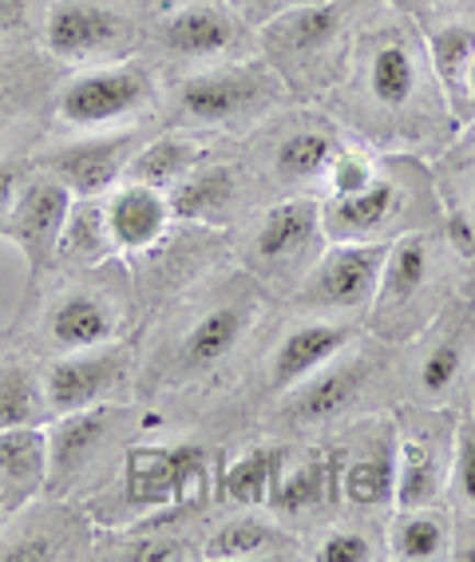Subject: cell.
Wrapping results in <instances>:
<instances>
[{
    "label": "cell",
    "instance_id": "52a82bcc",
    "mask_svg": "<svg viewBox=\"0 0 475 562\" xmlns=\"http://www.w3.org/2000/svg\"><path fill=\"white\" fill-rule=\"evenodd\" d=\"M285 100V80L270 60H223L191 68L171 91V120L182 131H242L273 115Z\"/></svg>",
    "mask_w": 475,
    "mask_h": 562
},
{
    "label": "cell",
    "instance_id": "4dcf8cb0",
    "mask_svg": "<svg viewBox=\"0 0 475 562\" xmlns=\"http://www.w3.org/2000/svg\"><path fill=\"white\" fill-rule=\"evenodd\" d=\"M455 519L444 503L432 507H393L385 519V554L400 562H440L452 559Z\"/></svg>",
    "mask_w": 475,
    "mask_h": 562
},
{
    "label": "cell",
    "instance_id": "e575fe53",
    "mask_svg": "<svg viewBox=\"0 0 475 562\" xmlns=\"http://www.w3.org/2000/svg\"><path fill=\"white\" fill-rule=\"evenodd\" d=\"M91 559H115V562H191L203 559V547L179 531H162L159 522H123L120 531L100 535Z\"/></svg>",
    "mask_w": 475,
    "mask_h": 562
},
{
    "label": "cell",
    "instance_id": "ac0fdd59",
    "mask_svg": "<svg viewBox=\"0 0 475 562\" xmlns=\"http://www.w3.org/2000/svg\"><path fill=\"white\" fill-rule=\"evenodd\" d=\"M155 48L174 64L206 68L223 60H246L258 52L253 24H246L226 0H191L159 16L151 32Z\"/></svg>",
    "mask_w": 475,
    "mask_h": 562
},
{
    "label": "cell",
    "instance_id": "9a60e30c",
    "mask_svg": "<svg viewBox=\"0 0 475 562\" xmlns=\"http://www.w3.org/2000/svg\"><path fill=\"white\" fill-rule=\"evenodd\" d=\"M396 420V507H432L448 499L452 480L455 420L448 412L420 404Z\"/></svg>",
    "mask_w": 475,
    "mask_h": 562
},
{
    "label": "cell",
    "instance_id": "f1b7e54d",
    "mask_svg": "<svg viewBox=\"0 0 475 562\" xmlns=\"http://www.w3.org/2000/svg\"><path fill=\"white\" fill-rule=\"evenodd\" d=\"M120 258L103 194H76L56 238V270H95Z\"/></svg>",
    "mask_w": 475,
    "mask_h": 562
},
{
    "label": "cell",
    "instance_id": "f6af8a7d",
    "mask_svg": "<svg viewBox=\"0 0 475 562\" xmlns=\"http://www.w3.org/2000/svg\"><path fill=\"white\" fill-rule=\"evenodd\" d=\"M464 103H467V120L475 115V60L467 68V80H464Z\"/></svg>",
    "mask_w": 475,
    "mask_h": 562
},
{
    "label": "cell",
    "instance_id": "7a4b0ae2",
    "mask_svg": "<svg viewBox=\"0 0 475 562\" xmlns=\"http://www.w3.org/2000/svg\"><path fill=\"white\" fill-rule=\"evenodd\" d=\"M262 313L265 285L258 278L246 270L211 278V285L191 290V297L179 302L151 357L139 364V384L147 381L155 392H174L214 381L246 349Z\"/></svg>",
    "mask_w": 475,
    "mask_h": 562
},
{
    "label": "cell",
    "instance_id": "5bb4252c",
    "mask_svg": "<svg viewBox=\"0 0 475 562\" xmlns=\"http://www.w3.org/2000/svg\"><path fill=\"white\" fill-rule=\"evenodd\" d=\"M139 24L120 0H52L44 9L41 41L56 64H112L139 48Z\"/></svg>",
    "mask_w": 475,
    "mask_h": 562
},
{
    "label": "cell",
    "instance_id": "83f0119b",
    "mask_svg": "<svg viewBox=\"0 0 475 562\" xmlns=\"http://www.w3.org/2000/svg\"><path fill=\"white\" fill-rule=\"evenodd\" d=\"M337 448L333 452H302L285 456L278 487L265 512L278 519H321L329 507L341 503V480H337Z\"/></svg>",
    "mask_w": 475,
    "mask_h": 562
},
{
    "label": "cell",
    "instance_id": "ab89813d",
    "mask_svg": "<svg viewBox=\"0 0 475 562\" xmlns=\"http://www.w3.org/2000/svg\"><path fill=\"white\" fill-rule=\"evenodd\" d=\"M44 29V12L36 0H0V48L32 41Z\"/></svg>",
    "mask_w": 475,
    "mask_h": 562
},
{
    "label": "cell",
    "instance_id": "b9f144b4",
    "mask_svg": "<svg viewBox=\"0 0 475 562\" xmlns=\"http://www.w3.org/2000/svg\"><path fill=\"white\" fill-rule=\"evenodd\" d=\"M226 4H230L246 24H253V29H262V24H270L273 16H282V12L290 9V0H226Z\"/></svg>",
    "mask_w": 475,
    "mask_h": 562
},
{
    "label": "cell",
    "instance_id": "d590c367",
    "mask_svg": "<svg viewBox=\"0 0 475 562\" xmlns=\"http://www.w3.org/2000/svg\"><path fill=\"white\" fill-rule=\"evenodd\" d=\"M48 392H44V369L29 357H0V432L4 428H29V424H48Z\"/></svg>",
    "mask_w": 475,
    "mask_h": 562
},
{
    "label": "cell",
    "instance_id": "277c9868",
    "mask_svg": "<svg viewBox=\"0 0 475 562\" xmlns=\"http://www.w3.org/2000/svg\"><path fill=\"white\" fill-rule=\"evenodd\" d=\"M325 238L329 241H396L400 234L440 226V199L432 175L412 155L381 159L376 175L361 191L321 199Z\"/></svg>",
    "mask_w": 475,
    "mask_h": 562
},
{
    "label": "cell",
    "instance_id": "8d00e7d4",
    "mask_svg": "<svg viewBox=\"0 0 475 562\" xmlns=\"http://www.w3.org/2000/svg\"><path fill=\"white\" fill-rule=\"evenodd\" d=\"M309 559L314 562H376L388 559L385 554V535H373L364 527H325L321 535L309 547Z\"/></svg>",
    "mask_w": 475,
    "mask_h": 562
},
{
    "label": "cell",
    "instance_id": "e0dca14e",
    "mask_svg": "<svg viewBox=\"0 0 475 562\" xmlns=\"http://www.w3.org/2000/svg\"><path fill=\"white\" fill-rule=\"evenodd\" d=\"M341 507L369 519H388L396 507V420L385 412H369L353 420L337 448Z\"/></svg>",
    "mask_w": 475,
    "mask_h": 562
},
{
    "label": "cell",
    "instance_id": "836d02e7",
    "mask_svg": "<svg viewBox=\"0 0 475 562\" xmlns=\"http://www.w3.org/2000/svg\"><path fill=\"white\" fill-rule=\"evenodd\" d=\"M282 443H250L238 456L223 463L218 472V499L234 503V507H253V512H265L273 499V487H278V475H282L285 463Z\"/></svg>",
    "mask_w": 475,
    "mask_h": 562
},
{
    "label": "cell",
    "instance_id": "d4e9b609",
    "mask_svg": "<svg viewBox=\"0 0 475 562\" xmlns=\"http://www.w3.org/2000/svg\"><path fill=\"white\" fill-rule=\"evenodd\" d=\"M174 222L182 226H203V231H230L234 222L246 214L250 187L246 175L234 162H199L171 194Z\"/></svg>",
    "mask_w": 475,
    "mask_h": 562
},
{
    "label": "cell",
    "instance_id": "7bdbcfd3",
    "mask_svg": "<svg viewBox=\"0 0 475 562\" xmlns=\"http://www.w3.org/2000/svg\"><path fill=\"white\" fill-rule=\"evenodd\" d=\"M452 559H460V562H475V515H464V519H455Z\"/></svg>",
    "mask_w": 475,
    "mask_h": 562
},
{
    "label": "cell",
    "instance_id": "60d3db41",
    "mask_svg": "<svg viewBox=\"0 0 475 562\" xmlns=\"http://www.w3.org/2000/svg\"><path fill=\"white\" fill-rule=\"evenodd\" d=\"M32 159H21V155H0V222L9 218L12 202H16V191L21 182L29 179Z\"/></svg>",
    "mask_w": 475,
    "mask_h": 562
},
{
    "label": "cell",
    "instance_id": "7dc6e473",
    "mask_svg": "<svg viewBox=\"0 0 475 562\" xmlns=\"http://www.w3.org/2000/svg\"><path fill=\"white\" fill-rule=\"evenodd\" d=\"M294 4H329V0H290V9H294Z\"/></svg>",
    "mask_w": 475,
    "mask_h": 562
},
{
    "label": "cell",
    "instance_id": "f35d334b",
    "mask_svg": "<svg viewBox=\"0 0 475 562\" xmlns=\"http://www.w3.org/2000/svg\"><path fill=\"white\" fill-rule=\"evenodd\" d=\"M376 167H381V159H376L373 151L344 143L341 151H337L333 167H329V175H325V182H321V199H341V194L361 191L364 182L376 175Z\"/></svg>",
    "mask_w": 475,
    "mask_h": 562
},
{
    "label": "cell",
    "instance_id": "3957f363",
    "mask_svg": "<svg viewBox=\"0 0 475 562\" xmlns=\"http://www.w3.org/2000/svg\"><path fill=\"white\" fill-rule=\"evenodd\" d=\"M452 258L455 250L444 226H428V231L400 234L396 241H388L381 285L369 310V329L376 341L408 345L425 337L428 325L452 302V290H448Z\"/></svg>",
    "mask_w": 475,
    "mask_h": 562
},
{
    "label": "cell",
    "instance_id": "bcb514c9",
    "mask_svg": "<svg viewBox=\"0 0 475 562\" xmlns=\"http://www.w3.org/2000/svg\"><path fill=\"white\" fill-rule=\"evenodd\" d=\"M400 9H428V4H444V0H396Z\"/></svg>",
    "mask_w": 475,
    "mask_h": 562
},
{
    "label": "cell",
    "instance_id": "4fadbf2b",
    "mask_svg": "<svg viewBox=\"0 0 475 562\" xmlns=\"http://www.w3.org/2000/svg\"><path fill=\"white\" fill-rule=\"evenodd\" d=\"M388 246L381 241H329L321 258L309 266L290 305L302 317H333V322H369Z\"/></svg>",
    "mask_w": 475,
    "mask_h": 562
},
{
    "label": "cell",
    "instance_id": "681fc988",
    "mask_svg": "<svg viewBox=\"0 0 475 562\" xmlns=\"http://www.w3.org/2000/svg\"><path fill=\"white\" fill-rule=\"evenodd\" d=\"M472 202H475V171H472Z\"/></svg>",
    "mask_w": 475,
    "mask_h": 562
},
{
    "label": "cell",
    "instance_id": "5b68a950",
    "mask_svg": "<svg viewBox=\"0 0 475 562\" xmlns=\"http://www.w3.org/2000/svg\"><path fill=\"white\" fill-rule=\"evenodd\" d=\"M132 310L135 293L123 258L95 270H64V281L44 293V305L36 313V341L48 357L123 341Z\"/></svg>",
    "mask_w": 475,
    "mask_h": 562
},
{
    "label": "cell",
    "instance_id": "8992f818",
    "mask_svg": "<svg viewBox=\"0 0 475 562\" xmlns=\"http://www.w3.org/2000/svg\"><path fill=\"white\" fill-rule=\"evenodd\" d=\"M139 416L120 404L64 412L48 420V487L44 495L80 499V495H103L120 480L123 456L135 443Z\"/></svg>",
    "mask_w": 475,
    "mask_h": 562
},
{
    "label": "cell",
    "instance_id": "cb8c5ba5",
    "mask_svg": "<svg viewBox=\"0 0 475 562\" xmlns=\"http://www.w3.org/2000/svg\"><path fill=\"white\" fill-rule=\"evenodd\" d=\"M416 24H420L428 60H432V71H436V80H440L448 108H452L455 120H467L464 80L475 60V0L428 4V12Z\"/></svg>",
    "mask_w": 475,
    "mask_h": 562
},
{
    "label": "cell",
    "instance_id": "8fae6325",
    "mask_svg": "<svg viewBox=\"0 0 475 562\" xmlns=\"http://www.w3.org/2000/svg\"><path fill=\"white\" fill-rule=\"evenodd\" d=\"M353 0H329V4H294L282 16L262 24L265 60L278 68L285 88H314L329 80V68L349 56V36H353Z\"/></svg>",
    "mask_w": 475,
    "mask_h": 562
},
{
    "label": "cell",
    "instance_id": "603a6c76",
    "mask_svg": "<svg viewBox=\"0 0 475 562\" xmlns=\"http://www.w3.org/2000/svg\"><path fill=\"white\" fill-rule=\"evenodd\" d=\"M364 337L361 322H333V317H297L290 329L273 341L270 361H265V392L273 401L285 396L290 389L314 376L317 369L333 361L353 341Z\"/></svg>",
    "mask_w": 475,
    "mask_h": 562
},
{
    "label": "cell",
    "instance_id": "ee69618b",
    "mask_svg": "<svg viewBox=\"0 0 475 562\" xmlns=\"http://www.w3.org/2000/svg\"><path fill=\"white\" fill-rule=\"evenodd\" d=\"M24 108H29V100H24V83H21V88H12L9 76H0V131L9 127L12 115H16V111H24Z\"/></svg>",
    "mask_w": 475,
    "mask_h": 562
},
{
    "label": "cell",
    "instance_id": "74e56055",
    "mask_svg": "<svg viewBox=\"0 0 475 562\" xmlns=\"http://www.w3.org/2000/svg\"><path fill=\"white\" fill-rule=\"evenodd\" d=\"M448 499L455 512L475 515V416H455V443H452V480Z\"/></svg>",
    "mask_w": 475,
    "mask_h": 562
},
{
    "label": "cell",
    "instance_id": "ba28073f",
    "mask_svg": "<svg viewBox=\"0 0 475 562\" xmlns=\"http://www.w3.org/2000/svg\"><path fill=\"white\" fill-rule=\"evenodd\" d=\"M388 381V352L385 341L361 337L333 361L305 376L297 389L278 396V416L290 432H325V428H344L349 420H361L376 412L381 392Z\"/></svg>",
    "mask_w": 475,
    "mask_h": 562
},
{
    "label": "cell",
    "instance_id": "30bf717a",
    "mask_svg": "<svg viewBox=\"0 0 475 562\" xmlns=\"http://www.w3.org/2000/svg\"><path fill=\"white\" fill-rule=\"evenodd\" d=\"M159 108V76L143 60L91 64L60 83L52 100V127L83 135V131H112L143 123Z\"/></svg>",
    "mask_w": 475,
    "mask_h": 562
},
{
    "label": "cell",
    "instance_id": "4316f807",
    "mask_svg": "<svg viewBox=\"0 0 475 562\" xmlns=\"http://www.w3.org/2000/svg\"><path fill=\"white\" fill-rule=\"evenodd\" d=\"M103 199H108V226H112L120 258H143V254L155 250L171 234L174 226L171 199L162 191H155V187L123 179Z\"/></svg>",
    "mask_w": 475,
    "mask_h": 562
},
{
    "label": "cell",
    "instance_id": "484cf974",
    "mask_svg": "<svg viewBox=\"0 0 475 562\" xmlns=\"http://www.w3.org/2000/svg\"><path fill=\"white\" fill-rule=\"evenodd\" d=\"M467 349H472V322H467V305L448 302V310L428 325L425 352L416 357L412 369V392L420 404H448L460 389L464 376Z\"/></svg>",
    "mask_w": 475,
    "mask_h": 562
},
{
    "label": "cell",
    "instance_id": "9c48e42d",
    "mask_svg": "<svg viewBox=\"0 0 475 562\" xmlns=\"http://www.w3.org/2000/svg\"><path fill=\"white\" fill-rule=\"evenodd\" d=\"M329 246L317 194H285L258 211L242 238V270L265 285V293H290L302 285L321 250Z\"/></svg>",
    "mask_w": 475,
    "mask_h": 562
},
{
    "label": "cell",
    "instance_id": "6da1fadb",
    "mask_svg": "<svg viewBox=\"0 0 475 562\" xmlns=\"http://www.w3.org/2000/svg\"><path fill=\"white\" fill-rule=\"evenodd\" d=\"M344 108L349 120L376 143L425 147L440 139V123L452 115V108L428 60L420 24L405 9L376 12L373 21L357 29L349 48Z\"/></svg>",
    "mask_w": 475,
    "mask_h": 562
},
{
    "label": "cell",
    "instance_id": "c3c4849f",
    "mask_svg": "<svg viewBox=\"0 0 475 562\" xmlns=\"http://www.w3.org/2000/svg\"><path fill=\"white\" fill-rule=\"evenodd\" d=\"M9 519V503H4V495H0V522Z\"/></svg>",
    "mask_w": 475,
    "mask_h": 562
},
{
    "label": "cell",
    "instance_id": "f546056e",
    "mask_svg": "<svg viewBox=\"0 0 475 562\" xmlns=\"http://www.w3.org/2000/svg\"><path fill=\"white\" fill-rule=\"evenodd\" d=\"M48 487V424L0 432V495L16 512Z\"/></svg>",
    "mask_w": 475,
    "mask_h": 562
},
{
    "label": "cell",
    "instance_id": "7402d4cb",
    "mask_svg": "<svg viewBox=\"0 0 475 562\" xmlns=\"http://www.w3.org/2000/svg\"><path fill=\"white\" fill-rule=\"evenodd\" d=\"M71 199L76 194L56 175L41 171L32 162V171L21 182V191H16L9 218L0 222V238H9L24 254V261H29L32 290L41 285V278H48L56 270V238H60V226L68 218Z\"/></svg>",
    "mask_w": 475,
    "mask_h": 562
},
{
    "label": "cell",
    "instance_id": "2e32d148",
    "mask_svg": "<svg viewBox=\"0 0 475 562\" xmlns=\"http://www.w3.org/2000/svg\"><path fill=\"white\" fill-rule=\"evenodd\" d=\"M95 522L71 499L36 495L0 522V562H60L91 559Z\"/></svg>",
    "mask_w": 475,
    "mask_h": 562
},
{
    "label": "cell",
    "instance_id": "d6986e66",
    "mask_svg": "<svg viewBox=\"0 0 475 562\" xmlns=\"http://www.w3.org/2000/svg\"><path fill=\"white\" fill-rule=\"evenodd\" d=\"M41 369L52 416H64V412L127 401L139 361H135V349L127 341H112L95 345V349L56 352Z\"/></svg>",
    "mask_w": 475,
    "mask_h": 562
},
{
    "label": "cell",
    "instance_id": "1f68e13d",
    "mask_svg": "<svg viewBox=\"0 0 475 562\" xmlns=\"http://www.w3.org/2000/svg\"><path fill=\"white\" fill-rule=\"evenodd\" d=\"M297 551V535L285 531L270 515H258L246 507V515H234L223 527H214L203 539V559H290Z\"/></svg>",
    "mask_w": 475,
    "mask_h": 562
},
{
    "label": "cell",
    "instance_id": "44dd1931",
    "mask_svg": "<svg viewBox=\"0 0 475 562\" xmlns=\"http://www.w3.org/2000/svg\"><path fill=\"white\" fill-rule=\"evenodd\" d=\"M147 139L151 135L139 123L112 131H83V135H68V139L44 147L32 162L41 171L56 175L71 194H108L127 179V167Z\"/></svg>",
    "mask_w": 475,
    "mask_h": 562
},
{
    "label": "cell",
    "instance_id": "d6a6232c",
    "mask_svg": "<svg viewBox=\"0 0 475 562\" xmlns=\"http://www.w3.org/2000/svg\"><path fill=\"white\" fill-rule=\"evenodd\" d=\"M206 159V139L194 135V131H162L151 135L135 151L132 167H127V182H143V187H155V191L171 194L186 175Z\"/></svg>",
    "mask_w": 475,
    "mask_h": 562
},
{
    "label": "cell",
    "instance_id": "ffe728a7",
    "mask_svg": "<svg viewBox=\"0 0 475 562\" xmlns=\"http://www.w3.org/2000/svg\"><path fill=\"white\" fill-rule=\"evenodd\" d=\"M344 147L341 131L325 115H294L265 127L262 143V171L265 179L285 194H317L321 199V182L333 167L337 151Z\"/></svg>",
    "mask_w": 475,
    "mask_h": 562
},
{
    "label": "cell",
    "instance_id": "7c38bea8",
    "mask_svg": "<svg viewBox=\"0 0 475 562\" xmlns=\"http://www.w3.org/2000/svg\"><path fill=\"white\" fill-rule=\"evenodd\" d=\"M218 472L211 456L194 443H143L135 440L120 468V503L132 515L191 512L211 499Z\"/></svg>",
    "mask_w": 475,
    "mask_h": 562
}]
</instances>
